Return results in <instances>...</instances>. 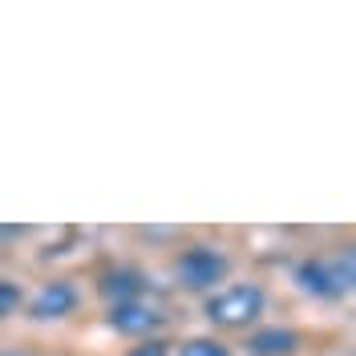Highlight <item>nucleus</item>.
<instances>
[{"label":"nucleus","mask_w":356,"mask_h":356,"mask_svg":"<svg viewBox=\"0 0 356 356\" xmlns=\"http://www.w3.org/2000/svg\"><path fill=\"white\" fill-rule=\"evenodd\" d=\"M170 348H166V340H146V344H138V348H130L126 356H166Z\"/></svg>","instance_id":"9d476101"},{"label":"nucleus","mask_w":356,"mask_h":356,"mask_svg":"<svg viewBox=\"0 0 356 356\" xmlns=\"http://www.w3.org/2000/svg\"><path fill=\"white\" fill-rule=\"evenodd\" d=\"M267 296L259 284H235V288L219 291L215 300H207V320L219 328H243L251 320H259Z\"/></svg>","instance_id":"f03ea898"},{"label":"nucleus","mask_w":356,"mask_h":356,"mask_svg":"<svg viewBox=\"0 0 356 356\" xmlns=\"http://www.w3.org/2000/svg\"><path fill=\"white\" fill-rule=\"evenodd\" d=\"M300 348V332L291 328H264L247 340V356H291Z\"/></svg>","instance_id":"0eeeda50"},{"label":"nucleus","mask_w":356,"mask_h":356,"mask_svg":"<svg viewBox=\"0 0 356 356\" xmlns=\"http://www.w3.org/2000/svg\"><path fill=\"white\" fill-rule=\"evenodd\" d=\"M162 324V312L146 308L142 300H130V304H110V328L122 336H142V332H154Z\"/></svg>","instance_id":"39448f33"},{"label":"nucleus","mask_w":356,"mask_h":356,"mask_svg":"<svg viewBox=\"0 0 356 356\" xmlns=\"http://www.w3.org/2000/svg\"><path fill=\"white\" fill-rule=\"evenodd\" d=\"M17 308H21V288H17L13 280H0V320L13 316Z\"/></svg>","instance_id":"1a4fd4ad"},{"label":"nucleus","mask_w":356,"mask_h":356,"mask_svg":"<svg viewBox=\"0 0 356 356\" xmlns=\"http://www.w3.org/2000/svg\"><path fill=\"white\" fill-rule=\"evenodd\" d=\"M97 288H102V296L110 304H130V300H142V291L150 288V280L138 267H113V271H106L97 280Z\"/></svg>","instance_id":"423d86ee"},{"label":"nucleus","mask_w":356,"mask_h":356,"mask_svg":"<svg viewBox=\"0 0 356 356\" xmlns=\"http://www.w3.org/2000/svg\"><path fill=\"white\" fill-rule=\"evenodd\" d=\"M178 356H231V348L219 344V340H211V336H199V340H186Z\"/></svg>","instance_id":"6e6552de"},{"label":"nucleus","mask_w":356,"mask_h":356,"mask_svg":"<svg viewBox=\"0 0 356 356\" xmlns=\"http://www.w3.org/2000/svg\"><path fill=\"white\" fill-rule=\"evenodd\" d=\"M69 312H77V288L69 280H53L37 291V300L29 304L33 320H65Z\"/></svg>","instance_id":"20e7f679"},{"label":"nucleus","mask_w":356,"mask_h":356,"mask_svg":"<svg viewBox=\"0 0 356 356\" xmlns=\"http://www.w3.org/2000/svg\"><path fill=\"white\" fill-rule=\"evenodd\" d=\"M353 280H356L353 251H344L336 259H308V264L296 267V284L308 296H320V300H344L353 291Z\"/></svg>","instance_id":"f257e3e1"},{"label":"nucleus","mask_w":356,"mask_h":356,"mask_svg":"<svg viewBox=\"0 0 356 356\" xmlns=\"http://www.w3.org/2000/svg\"><path fill=\"white\" fill-rule=\"evenodd\" d=\"M175 271H178V284H182V288L207 291V288H215L219 280H227V271H231V259L222 255L219 247L195 243V247H186V251L178 255Z\"/></svg>","instance_id":"7ed1b4c3"},{"label":"nucleus","mask_w":356,"mask_h":356,"mask_svg":"<svg viewBox=\"0 0 356 356\" xmlns=\"http://www.w3.org/2000/svg\"><path fill=\"white\" fill-rule=\"evenodd\" d=\"M0 356H29V353H0Z\"/></svg>","instance_id":"9b49d317"}]
</instances>
